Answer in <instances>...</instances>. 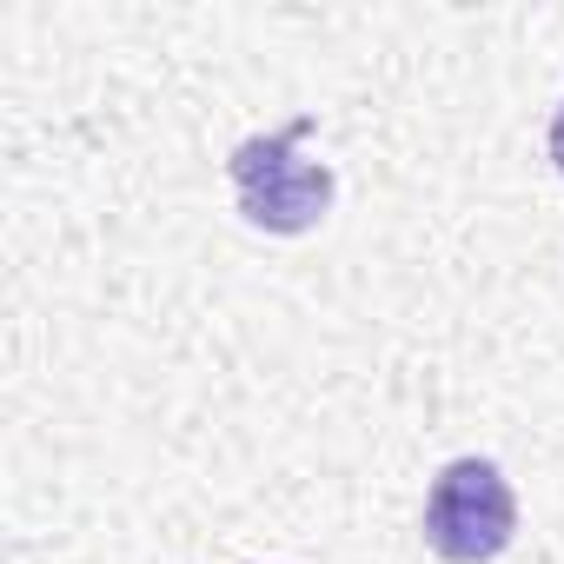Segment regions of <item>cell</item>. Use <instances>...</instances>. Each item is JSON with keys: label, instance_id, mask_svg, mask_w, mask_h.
<instances>
[{"label": "cell", "instance_id": "cell-1", "mask_svg": "<svg viewBox=\"0 0 564 564\" xmlns=\"http://www.w3.org/2000/svg\"><path fill=\"white\" fill-rule=\"evenodd\" d=\"M313 133V113L286 120L279 133H252L232 147L226 173H232V193H239V213L259 226V232H313L326 213H333V166L326 160H306L300 140Z\"/></svg>", "mask_w": 564, "mask_h": 564}, {"label": "cell", "instance_id": "cell-2", "mask_svg": "<svg viewBox=\"0 0 564 564\" xmlns=\"http://www.w3.org/2000/svg\"><path fill=\"white\" fill-rule=\"evenodd\" d=\"M518 538V491L491 458H452L425 491V544L445 564H491Z\"/></svg>", "mask_w": 564, "mask_h": 564}, {"label": "cell", "instance_id": "cell-3", "mask_svg": "<svg viewBox=\"0 0 564 564\" xmlns=\"http://www.w3.org/2000/svg\"><path fill=\"white\" fill-rule=\"evenodd\" d=\"M544 153H551V166L564 173V107H557V120H551V140H544Z\"/></svg>", "mask_w": 564, "mask_h": 564}]
</instances>
